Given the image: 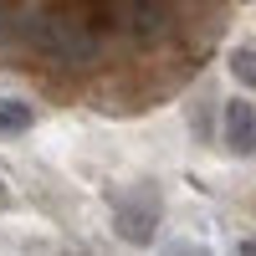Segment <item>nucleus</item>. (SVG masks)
<instances>
[{
    "label": "nucleus",
    "instance_id": "nucleus-1",
    "mask_svg": "<svg viewBox=\"0 0 256 256\" xmlns=\"http://www.w3.org/2000/svg\"><path fill=\"white\" fill-rule=\"evenodd\" d=\"M220 144L230 159H256V92H236L220 102Z\"/></svg>",
    "mask_w": 256,
    "mask_h": 256
},
{
    "label": "nucleus",
    "instance_id": "nucleus-2",
    "mask_svg": "<svg viewBox=\"0 0 256 256\" xmlns=\"http://www.w3.org/2000/svg\"><path fill=\"white\" fill-rule=\"evenodd\" d=\"M113 226H118V236L123 241H148L154 236V226H159V200L148 195V190H128V200L113 210Z\"/></svg>",
    "mask_w": 256,
    "mask_h": 256
},
{
    "label": "nucleus",
    "instance_id": "nucleus-3",
    "mask_svg": "<svg viewBox=\"0 0 256 256\" xmlns=\"http://www.w3.org/2000/svg\"><path fill=\"white\" fill-rule=\"evenodd\" d=\"M36 128V108L26 98H0V144L6 138H26Z\"/></svg>",
    "mask_w": 256,
    "mask_h": 256
},
{
    "label": "nucleus",
    "instance_id": "nucleus-4",
    "mask_svg": "<svg viewBox=\"0 0 256 256\" xmlns=\"http://www.w3.org/2000/svg\"><path fill=\"white\" fill-rule=\"evenodd\" d=\"M226 72L236 77V88H241V92H256V36L236 41V46L226 52Z\"/></svg>",
    "mask_w": 256,
    "mask_h": 256
},
{
    "label": "nucleus",
    "instance_id": "nucleus-5",
    "mask_svg": "<svg viewBox=\"0 0 256 256\" xmlns=\"http://www.w3.org/2000/svg\"><path fill=\"white\" fill-rule=\"evenodd\" d=\"M10 205H16V195H10V180L0 174V210H10Z\"/></svg>",
    "mask_w": 256,
    "mask_h": 256
}]
</instances>
